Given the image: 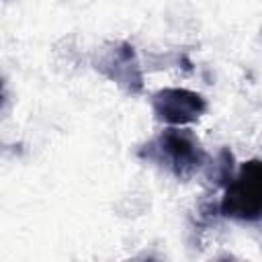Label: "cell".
<instances>
[{
  "label": "cell",
  "mask_w": 262,
  "mask_h": 262,
  "mask_svg": "<svg viewBox=\"0 0 262 262\" xmlns=\"http://www.w3.org/2000/svg\"><path fill=\"white\" fill-rule=\"evenodd\" d=\"M221 213L233 219L262 217V162L252 160L242 166L239 174L229 182L221 203Z\"/></svg>",
  "instance_id": "cell-1"
},
{
  "label": "cell",
  "mask_w": 262,
  "mask_h": 262,
  "mask_svg": "<svg viewBox=\"0 0 262 262\" xmlns=\"http://www.w3.org/2000/svg\"><path fill=\"white\" fill-rule=\"evenodd\" d=\"M160 149L168 156L170 166L180 176L192 172L203 158L199 141L188 131H180V129H168L160 137Z\"/></svg>",
  "instance_id": "cell-2"
},
{
  "label": "cell",
  "mask_w": 262,
  "mask_h": 262,
  "mask_svg": "<svg viewBox=\"0 0 262 262\" xmlns=\"http://www.w3.org/2000/svg\"><path fill=\"white\" fill-rule=\"evenodd\" d=\"M154 111L168 123H188L205 111V102L199 94L188 90H164L156 94Z\"/></svg>",
  "instance_id": "cell-3"
}]
</instances>
